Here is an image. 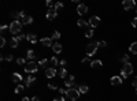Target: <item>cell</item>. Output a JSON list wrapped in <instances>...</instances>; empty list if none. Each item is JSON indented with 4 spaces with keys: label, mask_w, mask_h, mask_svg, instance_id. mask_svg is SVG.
<instances>
[{
    "label": "cell",
    "mask_w": 137,
    "mask_h": 101,
    "mask_svg": "<svg viewBox=\"0 0 137 101\" xmlns=\"http://www.w3.org/2000/svg\"><path fill=\"white\" fill-rule=\"evenodd\" d=\"M121 83H122V76L115 75V76H112V78H111V85H114V86H119Z\"/></svg>",
    "instance_id": "cell-13"
},
{
    "label": "cell",
    "mask_w": 137,
    "mask_h": 101,
    "mask_svg": "<svg viewBox=\"0 0 137 101\" xmlns=\"http://www.w3.org/2000/svg\"><path fill=\"white\" fill-rule=\"evenodd\" d=\"M122 6H124L125 10H132L136 6V3H134V0H125V2L122 3Z\"/></svg>",
    "instance_id": "cell-8"
},
{
    "label": "cell",
    "mask_w": 137,
    "mask_h": 101,
    "mask_svg": "<svg viewBox=\"0 0 137 101\" xmlns=\"http://www.w3.org/2000/svg\"><path fill=\"white\" fill-rule=\"evenodd\" d=\"M34 51H32V49H29L28 51V53H26V57H28V60H30V61H33V59H34Z\"/></svg>",
    "instance_id": "cell-22"
},
{
    "label": "cell",
    "mask_w": 137,
    "mask_h": 101,
    "mask_svg": "<svg viewBox=\"0 0 137 101\" xmlns=\"http://www.w3.org/2000/svg\"><path fill=\"white\" fill-rule=\"evenodd\" d=\"M121 63H124V64H126V63H130V61H129V55H124V56H122L121 57Z\"/></svg>",
    "instance_id": "cell-25"
},
{
    "label": "cell",
    "mask_w": 137,
    "mask_h": 101,
    "mask_svg": "<svg viewBox=\"0 0 137 101\" xmlns=\"http://www.w3.org/2000/svg\"><path fill=\"white\" fill-rule=\"evenodd\" d=\"M17 63L21 64V66H26V59H23V57H18V59H17Z\"/></svg>",
    "instance_id": "cell-29"
},
{
    "label": "cell",
    "mask_w": 137,
    "mask_h": 101,
    "mask_svg": "<svg viewBox=\"0 0 137 101\" xmlns=\"http://www.w3.org/2000/svg\"><path fill=\"white\" fill-rule=\"evenodd\" d=\"M26 40L29 42H32V44H36V42H37V36L34 34V33H28V34H26Z\"/></svg>",
    "instance_id": "cell-12"
},
{
    "label": "cell",
    "mask_w": 137,
    "mask_h": 101,
    "mask_svg": "<svg viewBox=\"0 0 137 101\" xmlns=\"http://www.w3.org/2000/svg\"><path fill=\"white\" fill-rule=\"evenodd\" d=\"M21 22H22V25H30V23H33V18L25 15V17L21 19Z\"/></svg>",
    "instance_id": "cell-14"
},
{
    "label": "cell",
    "mask_w": 137,
    "mask_h": 101,
    "mask_svg": "<svg viewBox=\"0 0 137 101\" xmlns=\"http://www.w3.org/2000/svg\"><path fill=\"white\" fill-rule=\"evenodd\" d=\"M22 22L21 21H12L11 23H10V26H8V29H10V32L12 33L14 36H19V33H21V30H22Z\"/></svg>",
    "instance_id": "cell-1"
},
{
    "label": "cell",
    "mask_w": 137,
    "mask_h": 101,
    "mask_svg": "<svg viewBox=\"0 0 137 101\" xmlns=\"http://www.w3.org/2000/svg\"><path fill=\"white\" fill-rule=\"evenodd\" d=\"M58 74H59V76H62V78H66V76H67V71H66V68H60Z\"/></svg>",
    "instance_id": "cell-27"
},
{
    "label": "cell",
    "mask_w": 137,
    "mask_h": 101,
    "mask_svg": "<svg viewBox=\"0 0 137 101\" xmlns=\"http://www.w3.org/2000/svg\"><path fill=\"white\" fill-rule=\"evenodd\" d=\"M14 59V57H12V55H4V56H2V60H7V61H11Z\"/></svg>",
    "instance_id": "cell-30"
},
{
    "label": "cell",
    "mask_w": 137,
    "mask_h": 101,
    "mask_svg": "<svg viewBox=\"0 0 137 101\" xmlns=\"http://www.w3.org/2000/svg\"><path fill=\"white\" fill-rule=\"evenodd\" d=\"M99 23H100V18H99V17H92V18L89 19V25H91L92 29L96 27V26H99Z\"/></svg>",
    "instance_id": "cell-9"
},
{
    "label": "cell",
    "mask_w": 137,
    "mask_h": 101,
    "mask_svg": "<svg viewBox=\"0 0 137 101\" xmlns=\"http://www.w3.org/2000/svg\"><path fill=\"white\" fill-rule=\"evenodd\" d=\"M77 25L80 26V27H82V29H85V27H88V25H89V23L85 22L84 19H78V21H77Z\"/></svg>",
    "instance_id": "cell-19"
},
{
    "label": "cell",
    "mask_w": 137,
    "mask_h": 101,
    "mask_svg": "<svg viewBox=\"0 0 137 101\" xmlns=\"http://www.w3.org/2000/svg\"><path fill=\"white\" fill-rule=\"evenodd\" d=\"M97 48H99V42H91V44L86 46V55H88V57L93 56L96 53Z\"/></svg>",
    "instance_id": "cell-5"
},
{
    "label": "cell",
    "mask_w": 137,
    "mask_h": 101,
    "mask_svg": "<svg viewBox=\"0 0 137 101\" xmlns=\"http://www.w3.org/2000/svg\"><path fill=\"white\" fill-rule=\"evenodd\" d=\"M76 82V78H74V75H68L65 78V85H66V88H73V85H74Z\"/></svg>",
    "instance_id": "cell-6"
},
{
    "label": "cell",
    "mask_w": 137,
    "mask_h": 101,
    "mask_svg": "<svg viewBox=\"0 0 137 101\" xmlns=\"http://www.w3.org/2000/svg\"><path fill=\"white\" fill-rule=\"evenodd\" d=\"M66 63H67L66 60H60V61H59V64L62 66V68H65V67H63V66H66Z\"/></svg>",
    "instance_id": "cell-42"
},
{
    "label": "cell",
    "mask_w": 137,
    "mask_h": 101,
    "mask_svg": "<svg viewBox=\"0 0 137 101\" xmlns=\"http://www.w3.org/2000/svg\"><path fill=\"white\" fill-rule=\"evenodd\" d=\"M53 101H65L63 97H58V98H53Z\"/></svg>",
    "instance_id": "cell-46"
},
{
    "label": "cell",
    "mask_w": 137,
    "mask_h": 101,
    "mask_svg": "<svg viewBox=\"0 0 137 101\" xmlns=\"http://www.w3.org/2000/svg\"><path fill=\"white\" fill-rule=\"evenodd\" d=\"M88 90H89V88H88L86 85H82V86H80V88H78V92H80V94H81V93H82V94L88 93Z\"/></svg>",
    "instance_id": "cell-21"
},
{
    "label": "cell",
    "mask_w": 137,
    "mask_h": 101,
    "mask_svg": "<svg viewBox=\"0 0 137 101\" xmlns=\"http://www.w3.org/2000/svg\"><path fill=\"white\" fill-rule=\"evenodd\" d=\"M37 70H38V63H36V61H29L25 66V71L28 74H34L37 73Z\"/></svg>",
    "instance_id": "cell-4"
},
{
    "label": "cell",
    "mask_w": 137,
    "mask_h": 101,
    "mask_svg": "<svg viewBox=\"0 0 137 101\" xmlns=\"http://www.w3.org/2000/svg\"><path fill=\"white\" fill-rule=\"evenodd\" d=\"M52 51L55 52V53H60V52H62V44H59V42H55V44L52 45Z\"/></svg>",
    "instance_id": "cell-16"
},
{
    "label": "cell",
    "mask_w": 137,
    "mask_h": 101,
    "mask_svg": "<svg viewBox=\"0 0 137 101\" xmlns=\"http://www.w3.org/2000/svg\"><path fill=\"white\" fill-rule=\"evenodd\" d=\"M56 17H58V12L55 11V8L48 10V11H47V19H48V21H53Z\"/></svg>",
    "instance_id": "cell-7"
},
{
    "label": "cell",
    "mask_w": 137,
    "mask_h": 101,
    "mask_svg": "<svg viewBox=\"0 0 137 101\" xmlns=\"http://www.w3.org/2000/svg\"><path fill=\"white\" fill-rule=\"evenodd\" d=\"M15 38H17L18 41H22V40H25V38H26V36H23V34H19V36H17Z\"/></svg>",
    "instance_id": "cell-36"
},
{
    "label": "cell",
    "mask_w": 137,
    "mask_h": 101,
    "mask_svg": "<svg viewBox=\"0 0 137 101\" xmlns=\"http://www.w3.org/2000/svg\"><path fill=\"white\" fill-rule=\"evenodd\" d=\"M18 42H19V41L17 40V38L12 37L11 40H10V46H11V48H17V46H18Z\"/></svg>",
    "instance_id": "cell-23"
},
{
    "label": "cell",
    "mask_w": 137,
    "mask_h": 101,
    "mask_svg": "<svg viewBox=\"0 0 137 101\" xmlns=\"http://www.w3.org/2000/svg\"><path fill=\"white\" fill-rule=\"evenodd\" d=\"M47 6H48V8H50V10L55 8V4H53V3L51 2V0H48V2H47Z\"/></svg>",
    "instance_id": "cell-35"
},
{
    "label": "cell",
    "mask_w": 137,
    "mask_h": 101,
    "mask_svg": "<svg viewBox=\"0 0 137 101\" xmlns=\"http://www.w3.org/2000/svg\"><path fill=\"white\" fill-rule=\"evenodd\" d=\"M34 81H36V76H32V75H29L28 78H26V86H29L30 83H33Z\"/></svg>",
    "instance_id": "cell-24"
},
{
    "label": "cell",
    "mask_w": 137,
    "mask_h": 101,
    "mask_svg": "<svg viewBox=\"0 0 137 101\" xmlns=\"http://www.w3.org/2000/svg\"><path fill=\"white\" fill-rule=\"evenodd\" d=\"M81 61H82V63H88V61H89V57H84Z\"/></svg>",
    "instance_id": "cell-44"
},
{
    "label": "cell",
    "mask_w": 137,
    "mask_h": 101,
    "mask_svg": "<svg viewBox=\"0 0 137 101\" xmlns=\"http://www.w3.org/2000/svg\"><path fill=\"white\" fill-rule=\"evenodd\" d=\"M129 51H130V53H133V55H137V42H133V44L130 45Z\"/></svg>",
    "instance_id": "cell-20"
},
{
    "label": "cell",
    "mask_w": 137,
    "mask_h": 101,
    "mask_svg": "<svg viewBox=\"0 0 137 101\" xmlns=\"http://www.w3.org/2000/svg\"><path fill=\"white\" fill-rule=\"evenodd\" d=\"M21 81H22V75L21 74H19V73H14L12 74V82H21Z\"/></svg>",
    "instance_id": "cell-18"
},
{
    "label": "cell",
    "mask_w": 137,
    "mask_h": 101,
    "mask_svg": "<svg viewBox=\"0 0 137 101\" xmlns=\"http://www.w3.org/2000/svg\"><path fill=\"white\" fill-rule=\"evenodd\" d=\"M66 97L73 100V101H76L77 98H80V92H78L77 89H74V88H70V89L66 90Z\"/></svg>",
    "instance_id": "cell-3"
},
{
    "label": "cell",
    "mask_w": 137,
    "mask_h": 101,
    "mask_svg": "<svg viewBox=\"0 0 137 101\" xmlns=\"http://www.w3.org/2000/svg\"><path fill=\"white\" fill-rule=\"evenodd\" d=\"M22 90H23V86H22V85H18L17 88H15V93L18 94V93H21Z\"/></svg>",
    "instance_id": "cell-34"
},
{
    "label": "cell",
    "mask_w": 137,
    "mask_h": 101,
    "mask_svg": "<svg viewBox=\"0 0 137 101\" xmlns=\"http://www.w3.org/2000/svg\"><path fill=\"white\" fill-rule=\"evenodd\" d=\"M132 85H133V88H136V89H137V76L133 79V82H132Z\"/></svg>",
    "instance_id": "cell-40"
},
{
    "label": "cell",
    "mask_w": 137,
    "mask_h": 101,
    "mask_svg": "<svg viewBox=\"0 0 137 101\" xmlns=\"http://www.w3.org/2000/svg\"><path fill=\"white\" fill-rule=\"evenodd\" d=\"M60 10H63V3H60V2L55 3V11L58 12V11H60Z\"/></svg>",
    "instance_id": "cell-26"
},
{
    "label": "cell",
    "mask_w": 137,
    "mask_h": 101,
    "mask_svg": "<svg viewBox=\"0 0 137 101\" xmlns=\"http://www.w3.org/2000/svg\"><path fill=\"white\" fill-rule=\"evenodd\" d=\"M48 88H50V89H52V90H56V89H58L56 86H55V85H52V83H50V85H48Z\"/></svg>",
    "instance_id": "cell-43"
},
{
    "label": "cell",
    "mask_w": 137,
    "mask_h": 101,
    "mask_svg": "<svg viewBox=\"0 0 137 101\" xmlns=\"http://www.w3.org/2000/svg\"><path fill=\"white\" fill-rule=\"evenodd\" d=\"M55 75H56V70L53 68V67H50V68L45 70V76L47 78H53Z\"/></svg>",
    "instance_id": "cell-11"
},
{
    "label": "cell",
    "mask_w": 137,
    "mask_h": 101,
    "mask_svg": "<svg viewBox=\"0 0 137 101\" xmlns=\"http://www.w3.org/2000/svg\"><path fill=\"white\" fill-rule=\"evenodd\" d=\"M132 26H133V27H137V17L133 19V21H132Z\"/></svg>",
    "instance_id": "cell-39"
},
{
    "label": "cell",
    "mask_w": 137,
    "mask_h": 101,
    "mask_svg": "<svg viewBox=\"0 0 137 101\" xmlns=\"http://www.w3.org/2000/svg\"><path fill=\"white\" fill-rule=\"evenodd\" d=\"M77 12L80 14V15H85V14L88 12V7L85 6V4H78V7H77Z\"/></svg>",
    "instance_id": "cell-10"
},
{
    "label": "cell",
    "mask_w": 137,
    "mask_h": 101,
    "mask_svg": "<svg viewBox=\"0 0 137 101\" xmlns=\"http://www.w3.org/2000/svg\"><path fill=\"white\" fill-rule=\"evenodd\" d=\"M101 66H103L101 60H92L91 61V67H92V68H100Z\"/></svg>",
    "instance_id": "cell-15"
},
{
    "label": "cell",
    "mask_w": 137,
    "mask_h": 101,
    "mask_svg": "<svg viewBox=\"0 0 137 101\" xmlns=\"http://www.w3.org/2000/svg\"><path fill=\"white\" fill-rule=\"evenodd\" d=\"M59 93H60L62 96H66V90H63V89H59Z\"/></svg>",
    "instance_id": "cell-45"
},
{
    "label": "cell",
    "mask_w": 137,
    "mask_h": 101,
    "mask_svg": "<svg viewBox=\"0 0 137 101\" xmlns=\"http://www.w3.org/2000/svg\"><path fill=\"white\" fill-rule=\"evenodd\" d=\"M132 73H133V66H132V63H126L121 70V76L122 78H128Z\"/></svg>",
    "instance_id": "cell-2"
},
{
    "label": "cell",
    "mask_w": 137,
    "mask_h": 101,
    "mask_svg": "<svg viewBox=\"0 0 137 101\" xmlns=\"http://www.w3.org/2000/svg\"><path fill=\"white\" fill-rule=\"evenodd\" d=\"M99 46H100V48H106V46H107V42H106V41H100V42H99Z\"/></svg>",
    "instance_id": "cell-38"
},
{
    "label": "cell",
    "mask_w": 137,
    "mask_h": 101,
    "mask_svg": "<svg viewBox=\"0 0 137 101\" xmlns=\"http://www.w3.org/2000/svg\"><path fill=\"white\" fill-rule=\"evenodd\" d=\"M51 64H52V67L53 66H58V64H59V60H58L56 57H52V59H51Z\"/></svg>",
    "instance_id": "cell-32"
},
{
    "label": "cell",
    "mask_w": 137,
    "mask_h": 101,
    "mask_svg": "<svg viewBox=\"0 0 137 101\" xmlns=\"http://www.w3.org/2000/svg\"><path fill=\"white\" fill-rule=\"evenodd\" d=\"M41 44L45 45V46H52V45H53V44H52V38H48V37L41 38Z\"/></svg>",
    "instance_id": "cell-17"
},
{
    "label": "cell",
    "mask_w": 137,
    "mask_h": 101,
    "mask_svg": "<svg viewBox=\"0 0 137 101\" xmlns=\"http://www.w3.org/2000/svg\"><path fill=\"white\" fill-rule=\"evenodd\" d=\"M136 12H137V7H136Z\"/></svg>",
    "instance_id": "cell-49"
},
{
    "label": "cell",
    "mask_w": 137,
    "mask_h": 101,
    "mask_svg": "<svg viewBox=\"0 0 137 101\" xmlns=\"http://www.w3.org/2000/svg\"><path fill=\"white\" fill-rule=\"evenodd\" d=\"M22 101H30V98H29V97H23Z\"/></svg>",
    "instance_id": "cell-48"
},
{
    "label": "cell",
    "mask_w": 137,
    "mask_h": 101,
    "mask_svg": "<svg viewBox=\"0 0 137 101\" xmlns=\"http://www.w3.org/2000/svg\"><path fill=\"white\" fill-rule=\"evenodd\" d=\"M59 38H60V33H59V32H53L52 40H59Z\"/></svg>",
    "instance_id": "cell-31"
},
{
    "label": "cell",
    "mask_w": 137,
    "mask_h": 101,
    "mask_svg": "<svg viewBox=\"0 0 137 101\" xmlns=\"http://www.w3.org/2000/svg\"><path fill=\"white\" fill-rule=\"evenodd\" d=\"M85 37H86V38H92V37H93V29L86 30V32H85Z\"/></svg>",
    "instance_id": "cell-28"
},
{
    "label": "cell",
    "mask_w": 137,
    "mask_h": 101,
    "mask_svg": "<svg viewBox=\"0 0 137 101\" xmlns=\"http://www.w3.org/2000/svg\"><path fill=\"white\" fill-rule=\"evenodd\" d=\"M32 101H40V98H38V97H37V96H34V97L32 98Z\"/></svg>",
    "instance_id": "cell-47"
},
{
    "label": "cell",
    "mask_w": 137,
    "mask_h": 101,
    "mask_svg": "<svg viewBox=\"0 0 137 101\" xmlns=\"http://www.w3.org/2000/svg\"><path fill=\"white\" fill-rule=\"evenodd\" d=\"M47 59H40V60H38V66H41V67H44V66H45L47 64Z\"/></svg>",
    "instance_id": "cell-33"
},
{
    "label": "cell",
    "mask_w": 137,
    "mask_h": 101,
    "mask_svg": "<svg viewBox=\"0 0 137 101\" xmlns=\"http://www.w3.org/2000/svg\"><path fill=\"white\" fill-rule=\"evenodd\" d=\"M4 45H6V38L2 37L0 38V46H4Z\"/></svg>",
    "instance_id": "cell-37"
},
{
    "label": "cell",
    "mask_w": 137,
    "mask_h": 101,
    "mask_svg": "<svg viewBox=\"0 0 137 101\" xmlns=\"http://www.w3.org/2000/svg\"><path fill=\"white\" fill-rule=\"evenodd\" d=\"M0 30H2V33H4L7 30V25H2V27H0Z\"/></svg>",
    "instance_id": "cell-41"
}]
</instances>
